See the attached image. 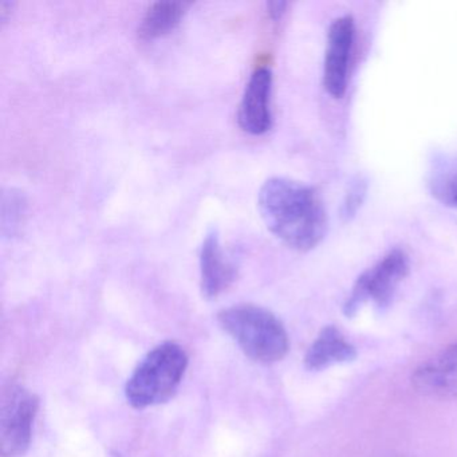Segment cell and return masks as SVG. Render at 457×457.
Returning <instances> with one entry per match:
<instances>
[{
  "mask_svg": "<svg viewBox=\"0 0 457 457\" xmlns=\"http://www.w3.org/2000/svg\"><path fill=\"white\" fill-rule=\"evenodd\" d=\"M354 42V21L350 15H342L333 21L328 31L325 62H323V87L334 98H341L346 92L350 54Z\"/></svg>",
  "mask_w": 457,
  "mask_h": 457,
  "instance_id": "obj_6",
  "label": "cell"
},
{
  "mask_svg": "<svg viewBox=\"0 0 457 457\" xmlns=\"http://www.w3.org/2000/svg\"><path fill=\"white\" fill-rule=\"evenodd\" d=\"M408 271V255L403 250L390 251L378 263L358 278L349 298L345 302V315L353 317L357 314L368 301H373L379 309L389 306Z\"/></svg>",
  "mask_w": 457,
  "mask_h": 457,
  "instance_id": "obj_4",
  "label": "cell"
},
{
  "mask_svg": "<svg viewBox=\"0 0 457 457\" xmlns=\"http://www.w3.org/2000/svg\"><path fill=\"white\" fill-rule=\"evenodd\" d=\"M262 219L272 235L296 251L317 247L328 231V215L317 191L287 178H271L258 195Z\"/></svg>",
  "mask_w": 457,
  "mask_h": 457,
  "instance_id": "obj_1",
  "label": "cell"
},
{
  "mask_svg": "<svg viewBox=\"0 0 457 457\" xmlns=\"http://www.w3.org/2000/svg\"><path fill=\"white\" fill-rule=\"evenodd\" d=\"M237 274V264L224 253L218 232H208L200 248V277L205 298H216L224 293Z\"/></svg>",
  "mask_w": 457,
  "mask_h": 457,
  "instance_id": "obj_9",
  "label": "cell"
},
{
  "mask_svg": "<svg viewBox=\"0 0 457 457\" xmlns=\"http://www.w3.org/2000/svg\"><path fill=\"white\" fill-rule=\"evenodd\" d=\"M218 320L251 360L274 363L287 355V331L269 310L255 304H235L221 310Z\"/></svg>",
  "mask_w": 457,
  "mask_h": 457,
  "instance_id": "obj_2",
  "label": "cell"
},
{
  "mask_svg": "<svg viewBox=\"0 0 457 457\" xmlns=\"http://www.w3.org/2000/svg\"><path fill=\"white\" fill-rule=\"evenodd\" d=\"M188 357L180 345L165 342L154 347L137 366L125 389L128 403L144 409L170 400L186 373Z\"/></svg>",
  "mask_w": 457,
  "mask_h": 457,
  "instance_id": "obj_3",
  "label": "cell"
},
{
  "mask_svg": "<svg viewBox=\"0 0 457 457\" xmlns=\"http://www.w3.org/2000/svg\"><path fill=\"white\" fill-rule=\"evenodd\" d=\"M286 6H287V4H285V2H271V4H269V12L271 18L278 20V18L282 17L285 14Z\"/></svg>",
  "mask_w": 457,
  "mask_h": 457,
  "instance_id": "obj_15",
  "label": "cell"
},
{
  "mask_svg": "<svg viewBox=\"0 0 457 457\" xmlns=\"http://www.w3.org/2000/svg\"><path fill=\"white\" fill-rule=\"evenodd\" d=\"M189 2L181 0H160L154 2L146 10L145 15L138 26V37L143 41H154L167 36L180 23L189 9Z\"/></svg>",
  "mask_w": 457,
  "mask_h": 457,
  "instance_id": "obj_11",
  "label": "cell"
},
{
  "mask_svg": "<svg viewBox=\"0 0 457 457\" xmlns=\"http://www.w3.org/2000/svg\"><path fill=\"white\" fill-rule=\"evenodd\" d=\"M355 357L357 350L344 334L334 326H326L307 350L304 365L310 370H322L336 363L349 362Z\"/></svg>",
  "mask_w": 457,
  "mask_h": 457,
  "instance_id": "obj_10",
  "label": "cell"
},
{
  "mask_svg": "<svg viewBox=\"0 0 457 457\" xmlns=\"http://www.w3.org/2000/svg\"><path fill=\"white\" fill-rule=\"evenodd\" d=\"M39 401L36 395L21 386L10 387L2 397L0 408V453L20 457L30 446L34 420Z\"/></svg>",
  "mask_w": 457,
  "mask_h": 457,
  "instance_id": "obj_5",
  "label": "cell"
},
{
  "mask_svg": "<svg viewBox=\"0 0 457 457\" xmlns=\"http://www.w3.org/2000/svg\"><path fill=\"white\" fill-rule=\"evenodd\" d=\"M411 384L427 397L457 398V342L422 362L411 376Z\"/></svg>",
  "mask_w": 457,
  "mask_h": 457,
  "instance_id": "obj_8",
  "label": "cell"
},
{
  "mask_svg": "<svg viewBox=\"0 0 457 457\" xmlns=\"http://www.w3.org/2000/svg\"><path fill=\"white\" fill-rule=\"evenodd\" d=\"M366 192H368V183L365 179L357 178L352 181L342 202L341 218L345 221H350L357 216L358 211L365 202Z\"/></svg>",
  "mask_w": 457,
  "mask_h": 457,
  "instance_id": "obj_13",
  "label": "cell"
},
{
  "mask_svg": "<svg viewBox=\"0 0 457 457\" xmlns=\"http://www.w3.org/2000/svg\"><path fill=\"white\" fill-rule=\"evenodd\" d=\"M428 188L441 204L457 208V157L436 162L428 178Z\"/></svg>",
  "mask_w": 457,
  "mask_h": 457,
  "instance_id": "obj_12",
  "label": "cell"
},
{
  "mask_svg": "<svg viewBox=\"0 0 457 457\" xmlns=\"http://www.w3.org/2000/svg\"><path fill=\"white\" fill-rule=\"evenodd\" d=\"M393 457H409V456H403V454H401V456H393Z\"/></svg>",
  "mask_w": 457,
  "mask_h": 457,
  "instance_id": "obj_16",
  "label": "cell"
},
{
  "mask_svg": "<svg viewBox=\"0 0 457 457\" xmlns=\"http://www.w3.org/2000/svg\"><path fill=\"white\" fill-rule=\"evenodd\" d=\"M25 199L21 196L20 192L10 191V194L4 197V232L9 229L12 235L20 228L21 221L25 215Z\"/></svg>",
  "mask_w": 457,
  "mask_h": 457,
  "instance_id": "obj_14",
  "label": "cell"
},
{
  "mask_svg": "<svg viewBox=\"0 0 457 457\" xmlns=\"http://www.w3.org/2000/svg\"><path fill=\"white\" fill-rule=\"evenodd\" d=\"M272 71L259 66L251 74L237 111V122L250 135H263L272 125Z\"/></svg>",
  "mask_w": 457,
  "mask_h": 457,
  "instance_id": "obj_7",
  "label": "cell"
}]
</instances>
